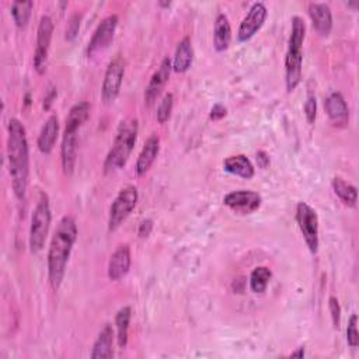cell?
<instances>
[{"instance_id": "cell-1", "label": "cell", "mask_w": 359, "mask_h": 359, "mask_svg": "<svg viewBox=\"0 0 359 359\" xmlns=\"http://www.w3.org/2000/svg\"><path fill=\"white\" fill-rule=\"evenodd\" d=\"M78 240V225L76 220L67 215L61 220H59L52 238L49 243L48 250V279L51 283V288L56 292L61 288L67 267L73 250V246Z\"/></svg>"}, {"instance_id": "cell-2", "label": "cell", "mask_w": 359, "mask_h": 359, "mask_svg": "<svg viewBox=\"0 0 359 359\" xmlns=\"http://www.w3.org/2000/svg\"><path fill=\"white\" fill-rule=\"evenodd\" d=\"M8 160L13 193L24 201L30 178V148L26 128L17 118H12L8 125Z\"/></svg>"}, {"instance_id": "cell-3", "label": "cell", "mask_w": 359, "mask_h": 359, "mask_svg": "<svg viewBox=\"0 0 359 359\" xmlns=\"http://www.w3.org/2000/svg\"><path fill=\"white\" fill-rule=\"evenodd\" d=\"M306 38L305 20L299 16L292 19L290 37L288 42V51L285 56V83L288 93L296 90L302 82L304 68V42Z\"/></svg>"}, {"instance_id": "cell-4", "label": "cell", "mask_w": 359, "mask_h": 359, "mask_svg": "<svg viewBox=\"0 0 359 359\" xmlns=\"http://www.w3.org/2000/svg\"><path fill=\"white\" fill-rule=\"evenodd\" d=\"M138 132L139 123L135 118L125 119L119 124L111 149L104 160L103 168L105 174H112L125 167L138 141Z\"/></svg>"}, {"instance_id": "cell-5", "label": "cell", "mask_w": 359, "mask_h": 359, "mask_svg": "<svg viewBox=\"0 0 359 359\" xmlns=\"http://www.w3.org/2000/svg\"><path fill=\"white\" fill-rule=\"evenodd\" d=\"M51 222H52V212H51L49 197L45 193H41L38 202L34 208L31 226H30V250L33 254H37L44 249L49 233Z\"/></svg>"}, {"instance_id": "cell-6", "label": "cell", "mask_w": 359, "mask_h": 359, "mask_svg": "<svg viewBox=\"0 0 359 359\" xmlns=\"http://www.w3.org/2000/svg\"><path fill=\"white\" fill-rule=\"evenodd\" d=\"M139 200L138 189L134 186H127L121 191L118 193L114 202L110 207L108 213V230L115 231L119 226H121L128 216L135 209Z\"/></svg>"}, {"instance_id": "cell-7", "label": "cell", "mask_w": 359, "mask_h": 359, "mask_svg": "<svg viewBox=\"0 0 359 359\" xmlns=\"http://www.w3.org/2000/svg\"><path fill=\"white\" fill-rule=\"evenodd\" d=\"M296 222L301 229L305 243L312 254L319 252V216L317 212L306 202H299L296 207Z\"/></svg>"}, {"instance_id": "cell-8", "label": "cell", "mask_w": 359, "mask_h": 359, "mask_svg": "<svg viewBox=\"0 0 359 359\" xmlns=\"http://www.w3.org/2000/svg\"><path fill=\"white\" fill-rule=\"evenodd\" d=\"M125 59L121 55H116L108 64L101 86V98L105 104L114 103L119 96L125 76Z\"/></svg>"}, {"instance_id": "cell-9", "label": "cell", "mask_w": 359, "mask_h": 359, "mask_svg": "<svg viewBox=\"0 0 359 359\" xmlns=\"http://www.w3.org/2000/svg\"><path fill=\"white\" fill-rule=\"evenodd\" d=\"M52 34H53V21H52V19L49 16H42L40 19V23H38L37 44H35L34 61H33L34 69L40 75H42L46 71Z\"/></svg>"}, {"instance_id": "cell-10", "label": "cell", "mask_w": 359, "mask_h": 359, "mask_svg": "<svg viewBox=\"0 0 359 359\" xmlns=\"http://www.w3.org/2000/svg\"><path fill=\"white\" fill-rule=\"evenodd\" d=\"M116 27H118L116 15H110L101 20V23L97 26V28L89 42V46H87L89 58H93V56L98 55L100 52H104L110 46L111 41L114 40Z\"/></svg>"}, {"instance_id": "cell-11", "label": "cell", "mask_w": 359, "mask_h": 359, "mask_svg": "<svg viewBox=\"0 0 359 359\" xmlns=\"http://www.w3.org/2000/svg\"><path fill=\"white\" fill-rule=\"evenodd\" d=\"M261 195L256 191L250 190H238L231 191L225 195L223 204L238 215H250L260 209L261 207Z\"/></svg>"}, {"instance_id": "cell-12", "label": "cell", "mask_w": 359, "mask_h": 359, "mask_svg": "<svg viewBox=\"0 0 359 359\" xmlns=\"http://www.w3.org/2000/svg\"><path fill=\"white\" fill-rule=\"evenodd\" d=\"M267 17H268V10L265 5L263 2L254 3L247 12L243 21L240 23V27H238V31H237L238 42L250 41L263 28Z\"/></svg>"}, {"instance_id": "cell-13", "label": "cell", "mask_w": 359, "mask_h": 359, "mask_svg": "<svg viewBox=\"0 0 359 359\" xmlns=\"http://www.w3.org/2000/svg\"><path fill=\"white\" fill-rule=\"evenodd\" d=\"M132 264V257H131V247L130 245H119L115 252L111 254L110 261H108V268H107V275L110 281L118 282L124 279Z\"/></svg>"}, {"instance_id": "cell-14", "label": "cell", "mask_w": 359, "mask_h": 359, "mask_svg": "<svg viewBox=\"0 0 359 359\" xmlns=\"http://www.w3.org/2000/svg\"><path fill=\"white\" fill-rule=\"evenodd\" d=\"M171 72H173V62H171V59L167 56L163 59L157 71L152 75L150 82L145 90V104L146 105L150 107L160 97V94L163 93V90L170 79Z\"/></svg>"}, {"instance_id": "cell-15", "label": "cell", "mask_w": 359, "mask_h": 359, "mask_svg": "<svg viewBox=\"0 0 359 359\" xmlns=\"http://www.w3.org/2000/svg\"><path fill=\"white\" fill-rule=\"evenodd\" d=\"M324 110L334 127L345 128L349 123V108L344 96L338 91L330 93L324 100Z\"/></svg>"}, {"instance_id": "cell-16", "label": "cell", "mask_w": 359, "mask_h": 359, "mask_svg": "<svg viewBox=\"0 0 359 359\" xmlns=\"http://www.w3.org/2000/svg\"><path fill=\"white\" fill-rule=\"evenodd\" d=\"M78 145H79V137L78 132H69L64 131L62 145H61V161L65 175H72L76 167L78 161Z\"/></svg>"}, {"instance_id": "cell-17", "label": "cell", "mask_w": 359, "mask_h": 359, "mask_svg": "<svg viewBox=\"0 0 359 359\" xmlns=\"http://www.w3.org/2000/svg\"><path fill=\"white\" fill-rule=\"evenodd\" d=\"M313 28L322 35H330L333 30V13L329 5L326 3H310L308 8Z\"/></svg>"}, {"instance_id": "cell-18", "label": "cell", "mask_w": 359, "mask_h": 359, "mask_svg": "<svg viewBox=\"0 0 359 359\" xmlns=\"http://www.w3.org/2000/svg\"><path fill=\"white\" fill-rule=\"evenodd\" d=\"M159 152H160V138L156 134H153L146 139L137 160L135 170L139 177L145 175L150 170V167L153 166V163L159 156Z\"/></svg>"}, {"instance_id": "cell-19", "label": "cell", "mask_w": 359, "mask_h": 359, "mask_svg": "<svg viewBox=\"0 0 359 359\" xmlns=\"http://www.w3.org/2000/svg\"><path fill=\"white\" fill-rule=\"evenodd\" d=\"M194 61V48L190 37H184L178 42L173 59V71L175 73H186Z\"/></svg>"}, {"instance_id": "cell-20", "label": "cell", "mask_w": 359, "mask_h": 359, "mask_svg": "<svg viewBox=\"0 0 359 359\" xmlns=\"http://www.w3.org/2000/svg\"><path fill=\"white\" fill-rule=\"evenodd\" d=\"M58 137H59V119L56 115H51L45 121L38 135L37 146L40 152L44 155H49L55 148Z\"/></svg>"}, {"instance_id": "cell-21", "label": "cell", "mask_w": 359, "mask_h": 359, "mask_svg": "<svg viewBox=\"0 0 359 359\" xmlns=\"http://www.w3.org/2000/svg\"><path fill=\"white\" fill-rule=\"evenodd\" d=\"M223 168L231 175L250 180L256 174V168L246 155H233L225 159Z\"/></svg>"}, {"instance_id": "cell-22", "label": "cell", "mask_w": 359, "mask_h": 359, "mask_svg": "<svg viewBox=\"0 0 359 359\" xmlns=\"http://www.w3.org/2000/svg\"><path fill=\"white\" fill-rule=\"evenodd\" d=\"M112 345H114V330L111 327V324H105L94 344H93V348H91V352H90V358L93 359H110L114 356V349H112Z\"/></svg>"}, {"instance_id": "cell-23", "label": "cell", "mask_w": 359, "mask_h": 359, "mask_svg": "<svg viewBox=\"0 0 359 359\" xmlns=\"http://www.w3.org/2000/svg\"><path fill=\"white\" fill-rule=\"evenodd\" d=\"M231 42V27L226 15L220 13L215 19L213 46L218 52H225Z\"/></svg>"}, {"instance_id": "cell-24", "label": "cell", "mask_w": 359, "mask_h": 359, "mask_svg": "<svg viewBox=\"0 0 359 359\" xmlns=\"http://www.w3.org/2000/svg\"><path fill=\"white\" fill-rule=\"evenodd\" d=\"M89 116H90V104L87 101H80L75 104L67 116L65 131L79 132V130L85 125Z\"/></svg>"}, {"instance_id": "cell-25", "label": "cell", "mask_w": 359, "mask_h": 359, "mask_svg": "<svg viewBox=\"0 0 359 359\" xmlns=\"http://www.w3.org/2000/svg\"><path fill=\"white\" fill-rule=\"evenodd\" d=\"M132 317L131 306H124L118 310L115 315V327H116V342L118 347L124 349L128 345V335H130V324Z\"/></svg>"}, {"instance_id": "cell-26", "label": "cell", "mask_w": 359, "mask_h": 359, "mask_svg": "<svg viewBox=\"0 0 359 359\" xmlns=\"http://www.w3.org/2000/svg\"><path fill=\"white\" fill-rule=\"evenodd\" d=\"M334 194L341 200L342 204L348 207H356L358 202V190L355 186L344 182L342 178H334L331 183Z\"/></svg>"}, {"instance_id": "cell-27", "label": "cell", "mask_w": 359, "mask_h": 359, "mask_svg": "<svg viewBox=\"0 0 359 359\" xmlns=\"http://www.w3.org/2000/svg\"><path fill=\"white\" fill-rule=\"evenodd\" d=\"M33 8H34V2H31V0H27V2H23V0H16V2L12 3L10 13L19 28L27 27L31 13H33Z\"/></svg>"}, {"instance_id": "cell-28", "label": "cell", "mask_w": 359, "mask_h": 359, "mask_svg": "<svg viewBox=\"0 0 359 359\" xmlns=\"http://www.w3.org/2000/svg\"><path fill=\"white\" fill-rule=\"evenodd\" d=\"M272 272L267 267H257L253 270L250 275V289L253 293H264L268 288V283L271 281Z\"/></svg>"}, {"instance_id": "cell-29", "label": "cell", "mask_w": 359, "mask_h": 359, "mask_svg": "<svg viewBox=\"0 0 359 359\" xmlns=\"http://www.w3.org/2000/svg\"><path fill=\"white\" fill-rule=\"evenodd\" d=\"M173 107H174V96H173V93H166L159 104L157 114H156L159 124H166L168 121Z\"/></svg>"}, {"instance_id": "cell-30", "label": "cell", "mask_w": 359, "mask_h": 359, "mask_svg": "<svg viewBox=\"0 0 359 359\" xmlns=\"http://www.w3.org/2000/svg\"><path fill=\"white\" fill-rule=\"evenodd\" d=\"M347 341L351 348H356L359 345V333H358V316L352 315L348 320L347 327Z\"/></svg>"}, {"instance_id": "cell-31", "label": "cell", "mask_w": 359, "mask_h": 359, "mask_svg": "<svg viewBox=\"0 0 359 359\" xmlns=\"http://www.w3.org/2000/svg\"><path fill=\"white\" fill-rule=\"evenodd\" d=\"M304 111H305L308 123L309 124H315L316 115H317V101H316V96L315 94H312V93L308 94V98H306L305 105H304Z\"/></svg>"}, {"instance_id": "cell-32", "label": "cell", "mask_w": 359, "mask_h": 359, "mask_svg": "<svg viewBox=\"0 0 359 359\" xmlns=\"http://www.w3.org/2000/svg\"><path fill=\"white\" fill-rule=\"evenodd\" d=\"M329 310H330V315H331V320H333V326L334 329H340V324H341V306H340V302L338 299L335 296H331L329 299Z\"/></svg>"}, {"instance_id": "cell-33", "label": "cell", "mask_w": 359, "mask_h": 359, "mask_svg": "<svg viewBox=\"0 0 359 359\" xmlns=\"http://www.w3.org/2000/svg\"><path fill=\"white\" fill-rule=\"evenodd\" d=\"M80 16L79 15H75L72 16L69 24H68V28H67V40L68 41H72L76 38L78 33H79V28H80Z\"/></svg>"}, {"instance_id": "cell-34", "label": "cell", "mask_w": 359, "mask_h": 359, "mask_svg": "<svg viewBox=\"0 0 359 359\" xmlns=\"http://www.w3.org/2000/svg\"><path fill=\"white\" fill-rule=\"evenodd\" d=\"M153 231V220L152 219H145L141 222L139 227H138V236L141 238H146L152 234Z\"/></svg>"}, {"instance_id": "cell-35", "label": "cell", "mask_w": 359, "mask_h": 359, "mask_svg": "<svg viewBox=\"0 0 359 359\" xmlns=\"http://www.w3.org/2000/svg\"><path fill=\"white\" fill-rule=\"evenodd\" d=\"M227 114V110L225 105L222 104H215L212 108H211V112H209V118L212 119V121H219V119L225 118Z\"/></svg>"}, {"instance_id": "cell-36", "label": "cell", "mask_w": 359, "mask_h": 359, "mask_svg": "<svg viewBox=\"0 0 359 359\" xmlns=\"http://www.w3.org/2000/svg\"><path fill=\"white\" fill-rule=\"evenodd\" d=\"M257 163H259V167L267 168L270 166V156L264 150L257 152Z\"/></svg>"}, {"instance_id": "cell-37", "label": "cell", "mask_w": 359, "mask_h": 359, "mask_svg": "<svg viewBox=\"0 0 359 359\" xmlns=\"http://www.w3.org/2000/svg\"><path fill=\"white\" fill-rule=\"evenodd\" d=\"M55 89H52V91H51V94L45 98V103H44V108L45 110H48L49 108V105H51V103H52V100L55 98V96H56V91H53Z\"/></svg>"}, {"instance_id": "cell-38", "label": "cell", "mask_w": 359, "mask_h": 359, "mask_svg": "<svg viewBox=\"0 0 359 359\" xmlns=\"http://www.w3.org/2000/svg\"><path fill=\"white\" fill-rule=\"evenodd\" d=\"M305 356V348L301 347L296 352H292L290 353V358H304Z\"/></svg>"}, {"instance_id": "cell-39", "label": "cell", "mask_w": 359, "mask_h": 359, "mask_svg": "<svg viewBox=\"0 0 359 359\" xmlns=\"http://www.w3.org/2000/svg\"><path fill=\"white\" fill-rule=\"evenodd\" d=\"M348 8H351V9H353V10H356V6H358V2H348V3H345Z\"/></svg>"}, {"instance_id": "cell-40", "label": "cell", "mask_w": 359, "mask_h": 359, "mask_svg": "<svg viewBox=\"0 0 359 359\" xmlns=\"http://www.w3.org/2000/svg\"><path fill=\"white\" fill-rule=\"evenodd\" d=\"M159 6H160V8H170V6H171V2H159Z\"/></svg>"}]
</instances>
